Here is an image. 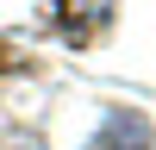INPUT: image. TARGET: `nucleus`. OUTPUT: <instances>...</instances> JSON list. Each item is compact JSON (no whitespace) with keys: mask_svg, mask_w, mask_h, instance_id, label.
I'll return each mask as SVG.
<instances>
[{"mask_svg":"<svg viewBox=\"0 0 156 150\" xmlns=\"http://www.w3.org/2000/svg\"><path fill=\"white\" fill-rule=\"evenodd\" d=\"M87 150H156V125L137 106H112L100 119V131L87 138Z\"/></svg>","mask_w":156,"mask_h":150,"instance_id":"f257e3e1","label":"nucleus"}]
</instances>
